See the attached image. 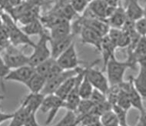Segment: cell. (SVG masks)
Returning <instances> with one entry per match:
<instances>
[{
	"instance_id": "obj_1",
	"label": "cell",
	"mask_w": 146,
	"mask_h": 126,
	"mask_svg": "<svg viewBox=\"0 0 146 126\" xmlns=\"http://www.w3.org/2000/svg\"><path fill=\"white\" fill-rule=\"evenodd\" d=\"M2 19L5 26V32L7 33L9 38H10L13 46H18L20 45H26L31 47H34L35 43L29 38V36L25 35L23 31L21 30L20 27H18L15 24V20L10 15L8 14H3Z\"/></svg>"
},
{
	"instance_id": "obj_2",
	"label": "cell",
	"mask_w": 146,
	"mask_h": 126,
	"mask_svg": "<svg viewBox=\"0 0 146 126\" xmlns=\"http://www.w3.org/2000/svg\"><path fill=\"white\" fill-rule=\"evenodd\" d=\"M39 36L40 37L38 42L35 43V46L33 47V52L30 56H29V65L34 68L51 57L50 48L48 47L50 39L49 34L47 31L45 30Z\"/></svg>"
},
{
	"instance_id": "obj_3",
	"label": "cell",
	"mask_w": 146,
	"mask_h": 126,
	"mask_svg": "<svg viewBox=\"0 0 146 126\" xmlns=\"http://www.w3.org/2000/svg\"><path fill=\"white\" fill-rule=\"evenodd\" d=\"M129 68L131 67L127 61H118L115 57L109 59L105 68L109 86H117L123 82L125 74Z\"/></svg>"
},
{
	"instance_id": "obj_4",
	"label": "cell",
	"mask_w": 146,
	"mask_h": 126,
	"mask_svg": "<svg viewBox=\"0 0 146 126\" xmlns=\"http://www.w3.org/2000/svg\"><path fill=\"white\" fill-rule=\"evenodd\" d=\"M64 100L61 99L55 94L44 96L39 109L42 113H48V117L45 121L46 125H48L54 120L61 109H64Z\"/></svg>"
},
{
	"instance_id": "obj_5",
	"label": "cell",
	"mask_w": 146,
	"mask_h": 126,
	"mask_svg": "<svg viewBox=\"0 0 146 126\" xmlns=\"http://www.w3.org/2000/svg\"><path fill=\"white\" fill-rule=\"evenodd\" d=\"M98 61L93 62L91 65L86 67V75L93 88L106 95L110 86L108 83V78L104 75L103 72L94 68V66L98 63Z\"/></svg>"
},
{
	"instance_id": "obj_6",
	"label": "cell",
	"mask_w": 146,
	"mask_h": 126,
	"mask_svg": "<svg viewBox=\"0 0 146 126\" xmlns=\"http://www.w3.org/2000/svg\"><path fill=\"white\" fill-rule=\"evenodd\" d=\"M17 46L10 45L5 48L2 56L3 60L10 69L19 68L21 66L29 65V58L23 52L16 48Z\"/></svg>"
},
{
	"instance_id": "obj_7",
	"label": "cell",
	"mask_w": 146,
	"mask_h": 126,
	"mask_svg": "<svg viewBox=\"0 0 146 126\" xmlns=\"http://www.w3.org/2000/svg\"><path fill=\"white\" fill-rule=\"evenodd\" d=\"M83 69V67L78 66L74 69H69V70H63L60 73L55 76L54 78H51L49 80L46 81L44 88L41 92V93L43 95H47L50 94H54L55 92L58 89V88L62 84L67 80L68 78L76 76L77 74L80 72Z\"/></svg>"
},
{
	"instance_id": "obj_8",
	"label": "cell",
	"mask_w": 146,
	"mask_h": 126,
	"mask_svg": "<svg viewBox=\"0 0 146 126\" xmlns=\"http://www.w3.org/2000/svg\"><path fill=\"white\" fill-rule=\"evenodd\" d=\"M56 60L63 70L74 69L80 66L82 63L78 58L75 42H73L66 51H64Z\"/></svg>"
},
{
	"instance_id": "obj_9",
	"label": "cell",
	"mask_w": 146,
	"mask_h": 126,
	"mask_svg": "<svg viewBox=\"0 0 146 126\" xmlns=\"http://www.w3.org/2000/svg\"><path fill=\"white\" fill-rule=\"evenodd\" d=\"M131 68H135L136 65L146 63V38L141 36L135 47L131 52H128V59Z\"/></svg>"
},
{
	"instance_id": "obj_10",
	"label": "cell",
	"mask_w": 146,
	"mask_h": 126,
	"mask_svg": "<svg viewBox=\"0 0 146 126\" xmlns=\"http://www.w3.org/2000/svg\"><path fill=\"white\" fill-rule=\"evenodd\" d=\"M122 85L127 92L131 107L137 109L139 111V115H146L145 108L143 103L145 100L142 98L141 95L138 92V91L136 90V88H135V86L132 83L131 77L129 78V80L128 82L124 81L122 82Z\"/></svg>"
},
{
	"instance_id": "obj_11",
	"label": "cell",
	"mask_w": 146,
	"mask_h": 126,
	"mask_svg": "<svg viewBox=\"0 0 146 126\" xmlns=\"http://www.w3.org/2000/svg\"><path fill=\"white\" fill-rule=\"evenodd\" d=\"M115 8L108 5L104 0H91L88 4L87 9L94 16L106 20Z\"/></svg>"
},
{
	"instance_id": "obj_12",
	"label": "cell",
	"mask_w": 146,
	"mask_h": 126,
	"mask_svg": "<svg viewBox=\"0 0 146 126\" xmlns=\"http://www.w3.org/2000/svg\"><path fill=\"white\" fill-rule=\"evenodd\" d=\"M78 31L80 34L81 42L82 44H87L93 46L96 50L100 52L101 43L103 36L99 35L96 31L84 26H78Z\"/></svg>"
},
{
	"instance_id": "obj_13",
	"label": "cell",
	"mask_w": 146,
	"mask_h": 126,
	"mask_svg": "<svg viewBox=\"0 0 146 126\" xmlns=\"http://www.w3.org/2000/svg\"><path fill=\"white\" fill-rule=\"evenodd\" d=\"M74 39V34L62 37L59 38H50V52L51 57L54 59H56L61 54L66 51L69 46L72 44Z\"/></svg>"
},
{
	"instance_id": "obj_14",
	"label": "cell",
	"mask_w": 146,
	"mask_h": 126,
	"mask_svg": "<svg viewBox=\"0 0 146 126\" xmlns=\"http://www.w3.org/2000/svg\"><path fill=\"white\" fill-rule=\"evenodd\" d=\"M35 72V68L29 65L21 66L19 68L11 69L4 80L13 81L16 82L24 84L29 80V78Z\"/></svg>"
},
{
	"instance_id": "obj_15",
	"label": "cell",
	"mask_w": 146,
	"mask_h": 126,
	"mask_svg": "<svg viewBox=\"0 0 146 126\" xmlns=\"http://www.w3.org/2000/svg\"><path fill=\"white\" fill-rule=\"evenodd\" d=\"M49 36L50 38H59L72 34V26L70 21L63 18L58 19L56 23L49 27Z\"/></svg>"
},
{
	"instance_id": "obj_16",
	"label": "cell",
	"mask_w": 146,
	"mask_h": 126,
	"mask_svg": "<svg viewBox=\"0 0 146 126\" xmlns=\"http://www.w3.org/2000/svg\"><path fill=\"white\" fill-rule=\"evenodd\" d=\"M44 96L42 93L30 92L23 98L20 105L25 107L30 113L36 114L42 105Z\"/></svg>"
},
{
	"instance_id": "obj_17",
	"label": "cell",
	"mask_w": 146,
	"mask_h": 126,
	"mask_svg": "<svg viewBox=\"0 0 146 126\" xmlns=\"http://www.w3.org/2000/svg\"><path fill=\"white\" fill-rule=\"evenodd\" d=\"M125 12L127 19L131 22H135L145 16V9L140 5L139 0H129L127 7L125 9Z\"/></svg>"
},
{
	"instance_id": "obj_18",
	"label": "cell",
	"mask_w": 146,
	"mask_h": 126,
	"mask_svg": "<svg viewBox=\"0 0 146 126\" xmlns=\"http://www.w3.org/2000/svg\"><path fill=\"white\" fill-rule=\"evenodd\" d=\"M127 21L125 9L121 5H118L111 15L106 19L108 26L110 28L121 29Z\"/></svg>"
},
{
	"instance_id": "obj_19",
	"label": "cell",
	"mask_w": 146,
	"mask_h": 126,
	"mask_svg": "<svg viewBox=\"0 0 146 126\" xmlns=\"http://www.w3.org/2000/svg\"><path fill=\"white\" fill-rule=\"evenodd\" d=\"M139 73L136 77H131L132 83L144 100L146 98V63L139 64Z\"/></svg>"
},
{
	"instance_id": "obj_20",
	"label": "cell",
	"mask_w": 146,
	"mask_h": 126,
	"mask_svg": "<svg viewBox=\"0 0 146 126\" xmlns=\"http://www.w3.org/2000/svg\"><path fill=\"white\" fill-rule=\"evenodd\" d=\"M115 48L116 46L109 38L108 35L103 36L101 43V49H100V53L102 55V61H103V66L102 70V72H105V68L108 60L113 57H115Z\"/></svg>"
},
{
	"instance_id": "obj_21",
	"label": "cell",
	"mask_w": 146,
	"mask_h": 126,
	"mask_svg": "<svg viewBox=\"0 0 146 126\" xmlns=\"http://www.w3.org/2000/svg\"><path fill=\"white\" fill-rule=\"evenodd\" d=\"M45 82H46L45 78L35 71L33 76L29 78V80L24 85L29 88L30 92L41 93V92L45 86Z\"/></svg>"
},
{
	"instance_id": "obj_22",
	"label": "cell",
	"mask_w": 146,
	"mask_h": 126,
	"mask_svg": "<svg viewBox=\"0 0 146 126\" xmlns=\"http://www.w3.org/2000/svg\"><path fill=\"white\" fill-rule=\"evenodd\" d=\"M20 29L28 36L36 35H40L45 30V26L43 25L39 19H35L25 25H23V26L20 27Z\"/></svg>"
},
{
	"instance_id": "obj_23",
	"label": "cell",
	"mask_w": 146,
	"mask_h": 126,
	"mask_svg": "<svg viewBox=\"0 0 146 126\" xmlns=\"http://www.w3.org/2000/svg\"><path fill=\"white\" fill-rule=\"evenodd\" d=\"M78 75V74H77ZM77 75L75 76H72L71 78H68L67 80H66L58 88V89L55 92V95H57L58 97L62 99L65 101V99L66 97L68 96V95L71 92V91L72 90V88H74V86L76 85V78H77Z\"/></svg>"
},
{
	"instance_id": "obj_24",
	"label": "cell",
	"mask_w": 146,
	"mask_h": 126,
	"mask_svg": "<svg viewBox=\"0 0 146 126\" xmlns=\"http://www.w3.org/2000/svg\"><path fill=\"white\" fill-rule=\"evenodd\" d=\"M31 114L25 107L20 105L13 112V118L10 119L9 126H23L29 115Z\"/></svg>"
},
{
	"instance_id": "obj_25",
	"label": "cell",
	"mask_w": 146,
	"mask_h": 126,
	"mask_svg": "<svg viewBox=\"0 0 146 126\" xmlns=\"http://www.w3.org/2000/svg\"><path fill=\"white\" fill-rule=\"evenodd\" d=\"M93 90V86H92V84L88 79L85 72L79 85V96L81 99H88L90 98Z\"/></svg>"
},
{
	"instance_id": "obj_26",
	"label": "cell",
	"mask_w": 146,
	"mask_h": 126,
	"mask_svg": "<svg viewBox=\"0 0 146 126\" xmlns=\"http://www.w3.org/2000/svg\"><path fill=\"white\" fill-rule=\"evenodd\" d=\"M93 107L94 104L89 98L88 99H81L76 111H75L77 119H79L81 117L89 113L92 111V109H93Z\"/></svg>"
},
{
	"instance_id": "obj_27",
	"label": "cell",
	"mask_w": 146,
	"mask_h": 126,
	"mask_svg": "<svg viewBox=\"0 0 146 126\" xmlns=\"http://www.w3.org/2000/svg\"><path fill=\"white\" fill-rule=\"evenodd\" d=\"M99 121L103 126H120L118 118L112 109L102 114L99 117Z\"/></svg>"
},
{
	"instance_id": "obj_28",
	"label": "cell",
	"mask_w": 146,
	"mask_h": 126,
	"mask_svg": "<svg viewBox=\"0 0 146 126\" xmlns=\"http://www.w3.org/2000/svg\"><path fill=\"white\" fill-rule=\"evenodd\" d=\"M55 62H56V59L50 57V58L46 59L42 62H41L40 64H38V66H35V71L37 73H38L39 75L43 76L44 78H46V76L48 75V72L50 71L51 68L52 67Z\"/></svg>"
},
{
	"instance_id": "obj_29",
	"label": "cell",
	"mask_w": 146,
	"mask_h": 126,
	"mask_svg": "<svg viewBox=\"0 0 146 126\" xmlns=\"http://www.w3.org/2000/svg\"><path fill=\"white\" fill-rule=\"evenodd\" d=\"M77 116L75 111L67 110L64 117L56 125L52 126H77Z\"/></svg>"
},
{
	"instance_id": "obj_30",
	"label": "cell",
	"mask_w": 146,
	"mask_h": 126,
	"mask_svg": "<svg viewBox=\"0 0 146 126\" xmlns=\"http://www.w3.org/2000/svg\"><path fill=\"white\" fill-rule=\"evenodd\" d=\"M71 6L76 14H81L85 12L88 6V0H69Z\"/></svg>"
},
{
	"instance_id": "obj_31",
	"label": "cell",
	"mask_w": 146,
	"mask_h": 126,
	"mask_svg": "<svg viewBox=\"0 0 146 126\" xmlns=\"http://www.w3.org/2000/svg\"><path fill=\"white\" fill-rule=\"evenodd\" d=\"M112 111L115 112V114L117 116V118L119 121V125H123L127 124V114H128V111H126L124 109L121 108L120 106H118V105H113L111 107Z\"/></svg>"
},
{
	"instance_id": "obj_32",
	"label": "cell",
	"mask_w": 146,
	"mask_h": 126,
	"mask_svg": "<svg viewBox=\"0 0 146 126\" xmlns=\"http://www.w3.org/2000/svg\"><path fill=\"white\" fill-rule=\"evenodd\" d=\"M135 30L140 36H146V19L145 16L134 22Z\"/></svg>"
},
{
	"instance_id": "obj_33",
	"label": "cell",
	"mask_w": 146,
	"mask_h": 126,
	"mask_svg": "<svg viewBox=\"0 0 146 126\" xmlns=\"http://www.w3.org/2000/svg\"><path fill=\"white\" fill-rule=\"evenodd\" d=\"M89 99L92 101L94 105L103 103V102L107 101L106 95L101 92H99L98 90H97V89H95V88H94L93 92H92V93Z\"/></svg>"
},
{
	"instance_id": "obj_34",
	"label": "cell",
	"mask_w": 146,
	"mask_h": 126,
	"mask_svg": "<svg viewBox=\"0 0 146 126\" xmlns=\"http://www.w3.org/2000/svg\"><path fill=\"white\" fill-rule=\"evenodd\" d=\"M10 70V68L8 67L7 65L3 60V57L0 56V79L2 81L4 80L5 76L9 74Z\"/></svg>"
},
{
	"instance_id": "obj_35",
	"label": "cell",
	"mask_w": 146,
	"mask_h": 126,
	"mask_svg": "<svg viewBox=\"0 0 146 126\" xmlns=\"http://www.w3.org/2000/svg\"><path fill=\"white\" fill-rule=\"evenodd\" d=\"M23 126H40L36 120L35 114L31 113L29 115Z\"/></svg>"
},
{
	"instance_id": "obj_36",
	"label": "cell",
	"mask_w": 146,
	"mask_h": 126,
	"mask_svg": "<svg viewBox=\"0 0 146 126\" xmlns=\"http://www.w3.org/2000/svg\"><path fill=\"white\" fill-rule=\"evenodd\" d=\"M13 116V113H5L0 111V125L3 124L4 121L10 120Z\"/></svg>"
},
{
	"instance_id": "obj_37",
	"label": "cell",
	"mask_w": 146,
	"mask_h": 126,
	"mask_svg": "<svg viewBox=\"0 0 146 126\" xmlns=\"http://www.w3.org/2000/svg\"><path fill=\"white\" fill-rule=\"evenodd\" d=\"M146 115H139L138 122L135 126H146Z\"/></svg>"
},
{
	"instance_id": "obj_38",
	"label": "cell",
	"mask_w": 146,
	"mask_h": 126,
	"mask_svg": "<svg viewBox=\"0 0 146 126\" xmlns=\"http://www.w3.org/2000/svg\"><path fill=\"white\" fill-rule=\"evenodd\" d=\"M9 2V4L10 5L11 7H15V6H17L20 3H23V0H8Z\"/></svg>"
},
{
	"instance_id": "obj_39",
	"label": "cell",
	"mask_w": 146,
	"mask_h": 126,
	"mask_svg": "<svg viewBox=\"0 0 146 126\" xmlns=\"http://www.w3.org/2000/svg\"><path fill=\"white\" fill-rule=\"evenodd\" d=\"M3 99H4V96L1 95H0V103L2 102V101H3Z\"/></svg>"
},
{
	"instance_id": "obj_40",
	"label": "cell",
	"mask_w": 146,
	"mask_h": 126,
	"mask_svg": "<svg viewBox=\"0 0 146 126\" xmlns=\"http://www.w3.org/2000/svg\"><path fill=\"white\" fill-rule=\"evenodd\" d=\"M120 126H129V124L127 123L125 124V125H120Z\"/></svg>"
},
{
	"instance_id": "obj_41",
	"label": "cell",
	"mask_w": 146,
	"mask_h": 126,
	"mask_svg": "<svg viewBox=\"0 0 146 126\" xmlns=\"http://www.w3.org/2000/svg\"><path fill=\"white\" fill-rule=\"evenodd\" d=\"M115 2H117V3H119V2H121V0H115Z\"/></svg>"
},
{
	"instance_id": "obj_42",
	"label": "cell",
	"mask_w": 146,
	"mask_h": 126,
	"mask_svg": "<svg viewBox=\"0 0 146 126\" xmlns=\"http://www.w3.org/2000/svg\"><path fill=\"white\" fill-rule=\"evenodd\" d=\"M42 1H49V0H42Z\"/></svg>"
},
{
	"instance_id": "obj_43",
	"label": "cell",
	"mask_w": 146,
	"mask_h": 126,
	"mask_svg": "<svg viewBox=\"0 0 146 126\" xmlns=\"http://www.w3.org/2000/svg\"><path fill=\"white\" fill-rule=\"evenodd\" d=\"M82 126H83V125H82Z\"/></svg>"
}]
</instances>
